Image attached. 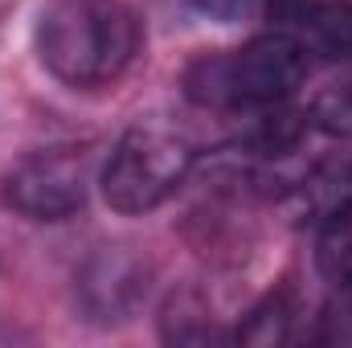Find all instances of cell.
<instances>
[{
  "label": "cell",
  "instance_id": "1",
  "mask_svg": "<svg viewBox=\"0 0 352 348\" xmlns=\"http://www.w3.org/2000/svg\"><path fill=\"white\" fill-rule=\"evenodd\" d=\"M135 54L140 21L127 0H45L37 12V58L66 87H107Z\"/></svg>",
  "mask_w": 352,
  "mask_h": 348
},
{
  "label": "cell",
  "instance_id": "2",
  "mask_svg": "<svg viewBox=\"0 0 352 348\" xmlns=\"http://www.w3.org/2000/svg\"><path fill=\"white\" fill-rule=\"evenodd\" d=\"M307 74V54L283 37L263 33L246 41L242 50H217L201 54L184 70V94L197 107L226 111V115H258L270 107H283Z\"/></svg>",
  "mask_w": 352,
  "mask_h": 348
},
{
  "label": "cell",
  "instance_id": "3",
  "mask_svg": "<svg viewBox=\"0 0 352 348\" xmlns=\"http://www.w3.org/2000/svg\"><path fill=\"white\" fill-rule=\"evenodd\" d=\"M192 164H197V148L184 131H176L168 123H135L111 148L98 188L115 213L140 217L176 197Z\"/></svg>",
  "mask_w": 352,
  "mask_h": 348
},
{
  "label": "cell",
  "instance_id": "4",
  "mask_svg": "<svg viewBox=\"0 0 352 348\" xmlns=\"http://www.w3.org/2000/svg\"><path fill=\"white\" fill-rule=\"evenodd\" d=\"M90 164L74 148H45L16 160L4 176V205L25 221H66L87 205Z\"/></svg>",
  "mask_w": 352,
  "mask_h": 348
},
{
  "label": "cell",
  "instance_id": "5",
  "mask_svg": "<svg viewBox=\"0 0 352 348\" xmlns=\"http://www.w3.org/2000/svg\"><path fill=\"white\" fill-rule=\"evenodd\" d=\"M152 291V266L131 246H102L94 250L74 279V299L82 320L94 328H119L127 324Z\"/></svg>",
  "mask_w": 352,
  "mask_h": 348
},
{
  "label": "cell",
  "instance_id": "6",
  "mask_svg": "<svg viewBox=\"0 0 352 348\" xmlns=\"http://www.w3.org/2000/svg\"><path fill=\"white\" fill-rule=\"evenodd\" d=\"M266 17L307 62H344L352 54V8L344 0H266Z\"/></svg>",
  "mask_w": 352,
  "mask_h": 348
},
{
  "label": "cell",
  "instance_id": "7",
  "mask_svg": "<svg viewBox=\"0 0 352 348\" xmlns=\"http://www.w3.org/2000/svg\"><path fill=\"white\" fill-rule=\"evenodd\" d=\"M160 336L168 345H213L226 340V332L217 328V316L209 312V303L197 291H173L160 307Z\"/></svg>",
  "mask_w": 352,
  "mask_h": 348
},
{
  "label": "cell",
  "instance_id": "8",
  "mask_svg": "<svg viewBox=\"0 0 352 348\" xmlns=\"http://www.w3.org/2000/svg\"><path fill=\"white\" fill-rule=\"evenodd\" d=\"M295 316H299V307H295L291 291H270L238 324V340L242 345H283V340H291Z\"/></svg>",
  "mask_w": 352,
  "mask_h": 348
},
{
  "label": "cell",
  "instance_id": "9",
  "mask_svg": "<svg viewBox=\"0 0 352 348\" xmlns=\"http://www.w3.org/2000/svg\"><path fill=\"white\" fill-rule=\"evenodd\" d=\"M316 266L328 283H349L352 279V205L320 221V242H316Z\"/></svg>",
  "mask_w": 352,
  "mask_h": 348
},
{
  "label": "cell",
  "instance_id": "10",
  "mask_svg": "<svg viewBox=\"0 0 352 348\" xmlns=\"http://www.w3.org/2000/svg\"><path fill=\"white\" fill-rule=\"evenodd\" d=\"M340 70L332 74V83L316 94L311 102V123L328 135H352V54L344 62H336Z\"/></svg>",
  "mask_w": 352,
  "mask_h": 348
},
{
  "label": "cell",
  "instance_id": "11",
  "mask_svg": "<svg viewBox=\"0 0 352 348\" xmlns=\"http://www.w3.org/2000/svg\"><path fill=\"white\" fill-rule=\"evenodd\" d=\"M320 340H328V345H352V279L336 287V299H332V307L324 312V332H320Z\"/></svg>",
  "mask_w": 352,
  "mask_h": 348
},
{
  "label": "cell",
  "instance_id": "12",
  "mask_svg": "<svg viewBox=\"0 0 352 348\" xmlns=\"http://www.w3.org/2000/svg\"><path fill=\"white\" fill-rule=\"evenodd\" d=\"M201 17H209V21H221V25H234V21H242L246 12H250V4L254 0H188Z\"/></svg>",
  "mask_w": 352,
  "mask_h": 348
},
{
  "label": "cell",
  "instance_id": "13",
  "mask_svg": "<svg viewBox=\"0 0 352 348\" xmlns=\"http://www.w3.org/2000/svg\"><path fill=\"white\" fill-rule=\"evenodd\" d=\"M344 4H349V8H352V0H344Z\"/></svg>",
  "mask_w": 352,
  "mask_h": 348
}]
</instances>
